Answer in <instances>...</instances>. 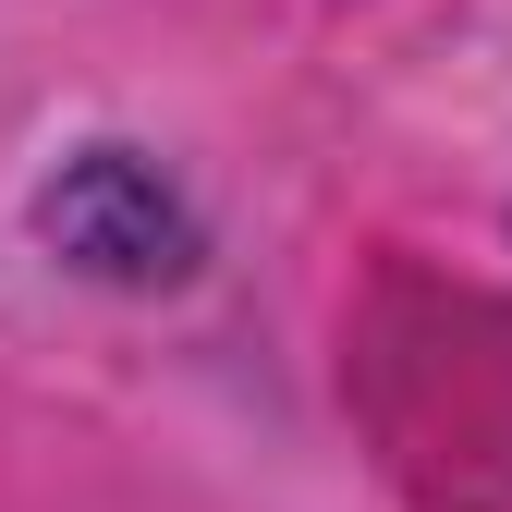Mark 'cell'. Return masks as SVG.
Wrapping results in <instances>:
<instances>
[{
  "mask_svg": "<svg viewBox=\"0 0 512 512\" xmlns=\"http://www.w3.org/2000/svg\"><path fill=\"white\" fill-rule=\"evenodd\" d=\"M37 244L61 269H86V281H122V293H171V281H196V256H208L183 183L147 147H74L37 183Z\"/></svg>",
  "mask_w": 512,
  "mask_h": 512,
  "instance_id": "cell-1",
  "label": "cell"
}]
</instances>
